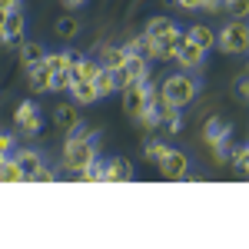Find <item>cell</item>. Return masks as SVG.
Here are the masks:
<instances>
[{"label":"cell","instance_id":"13","mask_svg":"<svg viewBox=\"0 0 249 249\" xmlns=\"http://www.w3.org/2000/svg\"><path fill=\"white\" fill-rule=\"evenodd\" d=\"M50 77H53V73L43 67V60H40L37 67H27V83H30L34 93H47V90H50Z\"/></svg>","mask_w":249,"mask_h":249},{"label":"cell","instance_id":"2","mask_svg":"<svg viewBox=\"0 0 249 249\" xmlns=\"http://www.w3.org/2000/svg\"><path fill=\"white\" fill-rule=\"evenodd\" d=\"M96 160V136H87V140H67L63 146V166L70 173H80L87 163Z\"/></svg>","mask_w":249,"mask_h":249},{"label":"cell","instance_id":"1","mask_svg":"<svg viewBox=\"0 0 249 249\" xmlns=\"http://www.w3.org/2000/svg\"><path fill=\"white\" fill-rule=\"evenodd\" d=\"M196 93H199V87H196V80L190 77V73H173V77L163 80V87H160V96L166 100V103H173V107H186V103H193L196 100Z\"/></svg>","mask_w":249,"mask_h":249},{"label":"cell","instance_id":"10","mask_svg":"<svg viewBox=\"0 0 249 249\" xmlns=\"http://www.w3.org/2000/svg\"><path fill=\"white\" fill-rule=\"evenodd\" d=\"M123 70L133 77V83H143V80H150V60L143 57V53H130L126 50V57H123Z\"/></svg>","mask_w":249,"mask_h":249},{"label":"cell","instance_id":"26","mask_svg":"<svg viewBox=\"0 0 249 249\" xmlns=\"http://www.w3.org/2000/svg\"><path fill=\"white\" fill-rule=\"evenodd\" d=\"M70 83H73L70 70H57V73L50 77V90H53V93H67V90H70Z\"/></svg>","mask_w":249,"mask_h":249},{"label":"cell","instance_id":"16","mask_svg":"<svg viewBox=\"0 0 249 249\" xmlns=\"http://www.w3.org/2000/svg\"><path fill=\"white\" fill-rule=\"evenodd\" d=\"M96 70H100V63H96V60L77 57V60H73V67H70V77H73V80H93Z\"/></svg>","mask_w":249,"mask_h":249},{"label":"cell","instance_id":"30","mask_svg":"<svg viewBox=\"0 0 249 249\" xmlns=\"http://www.w3.org/2000/svg\"><path fill=\"white\" fill-rule=\"evenodd\" d=\"M170 3H176L179 10H203V0H170Z\"/></svg>","mask_w":249,"mask_h":249},{"label":"cell","instance_id":"23","mask_svg":"<svg viewBox=\"0 0 249 249\" xmlns=\"http://www.w3.org/2000/svg\"><path fill=\"white\" fill-rule=\"evenodd\" d=\"M0 183H23V173H20L14 156H7V160L0 163Z\"/></svg>","mask_w":249,"mask_h":249},{"label":"cell","instance_id":"14","mask_svg":"<svg viewBox=\"0 0 249 249\" xmlns=\"http://www.w3.org/2000/svg\"><path fill=\"white\" fill-rule=\"evenodd\" d=\"M70 96L77 100L80 107H87V103L100 100V93H96V87H93V80H73V83H70Z\"/></svg>","mask_w":249,"mask_h":249},{"label":"cell","instance_id":"3","mask_svg":"<svg viewBox=\"0 0 249 249\" xmlns=\"http://www.w3.org/2000/svg\"><path fill=\"white\" fill-rule=\"evenodd\" d=\"M216 47L223 53H246L249 47V30H246V20H230L219 34H216Z\"/></svg>","mask_w":249,"mask_h":249},{"label":"cell","instance_id":"11","mask_svg":"<svg viewBox=\"0 0 249 249\" xmlns=\"http://www.w3.org/2000/svg\"><path fill=\"white\" fill-rule=\"evenodd\" d=\"M133 179V163L130 160H123V156H116L107 163V179L103 183H130Z\"/></svg>","mask_w":249,"mask_h":249},{"label":"cell","instance_id":"24","mask_svg":"<svg viewBox=\"0 0 249 249\" xmlns=\"http://www.w3.org/2000/svg\"><path fill=\"white\" fill-rule=\"evenodd\" d=\"M80 34V20L77 17H60V23H57V37L60 40H73Z\"/></svg>","mask_w":249,"mask_h":249},{"label":"cell","instance_id":"33","mask_svg":"<svg viewBox=\"0 0 249 249\" xmlns=\"http://www.w3.org/2000/svg\"><path fill=\"white\" fill-rule=\"evenodd\" d=\"M236 93L243 96V100L249 96V80H246V77H239V83H236Z\"/></svg>","mask_w":249,"mask_h":249},{"label":"cell","instance_id":"36","mask_svg":"<svg viewBox=\"0 0 249 249\" xmlns=\"http://www.w3.org/2000/svg\"><path fill=\"white\" fill-rule=\"evenodd\" d=\"M3 17H7V14H3V10H0V27H3Z\"/></svg>","mask_w":249,"mask_h":249},{"label":"cell","instance_id":"9","mask_svg":"<svg viewBox=\"0 0 249 249\" xmlns=\"http://www.w3.org/2000/svg\"><path fill=\"white\" fill-rule=\"evenodd\" d=\"M146 83H150V80L133 83V87L123 90V110H126V116H133V120H136V113L146 107Z\"/></svg>","mask_w":249,"mask_h":249},{"label":"cell","instance_id":"29","mask_svg":"<svg viewBox=\"0 0 249 249\" xmlns=\"http://www.w3.org/2000/svg\"><path fill=\"white\" fill-rule=\"evenodd\" d=\"M232 163H236V170H239V176H246V163H249V153H246V146H239V150L232 153Z\"/></svg>","mask_w":249,"mask_h":249},{"label":"cell","instance_id":"28","mask_svg":"<svg viewBox=\"0 0 249 249\" xmlns=\"http://www.w3.org/2000/svg\"><path fill=\"white\" fill-rule=\"evenodd\" d=\"M166 150H170L166 143H146V150H143V153H146V160H153V163H160V160L166 156Z\"/></svg>","mask_w":249,"mask_h":249},{"label":"cell","instance_id":"12","mask_svg":"<svg viewBox=\"0 0 249 249\" xmlns=\"http://www.w3.org/2000/svg\"><path fill=\"white\" fill-rule=\"evenodd\" d=\"M14 160H17L20 173H23V183H30V179H34V176L40 173V166H43V160H40L37 150H20Z\"/></svg>","mask_w":249,"mask_h":249},{"label":"cell","instance_id":"6","mask_svg":"<svg viewBox=\"0 0 249 249\" xmlns=\"http://www.w3.org/2000/svg\"><path fill=\"white\" fill-rule=\"evenodd\" d=\"M156 166H160V176H166V179H186V173H190V156L179 153V150H166V156H163Z\"/></svg>","mask_w":249,"mask_h":249},{"label":"cell","instance_id":"19","mask_svg":"<svg viewBox=\"0 0 249 249\" xmlns=\"http://www.w3.org/2000/svg\"><path fill=\"white\" fill-rule=\"evenodd\" d=\"M73 60H77V53H43V67L50 73H57V70H70Z\"/></svg>","mask_w":249,"mask_h":249},{"label":"cell","instance_id":"21","mask_svg":"<svg viewBox=\"0 0 249 249\" xmlns=\"http://www.w3.org/2000/svg\"><path fill=\"white\" fill-rule=\"evenodd\" d=\"M123 57H126L123 47H103V50H100V67L116 70V67H123Z\"/></svg>","mask_w":249,"mask_h":249},{"label":"cell","instance_id":"27","mask_svg":"<svg viewBox=\"0 0 249 249\" xmlns=\"http://www.w3.org/2000/svg\"><path fill=\"white\" fill-rule=\"evenodd\" d=\"M223 10L230 14V17H246L249 14V0H223Z\"/></svg>","mask_w":249,"mask_h":249},{"label":"cell","instance_id":"17","mask_svg":"<svg viewBox=\"0 0 249 249\" xmlns=\"http://www.w3.org/2000/svg\"><path fill=\"white\" fill-rule=\"evenodd\" d=\"M53 120H57L60 130H73V126L80 123V113H77V107H70V103H60L57 110H53Z\"/></svg>","mask_w":249,"mask_h":249},{"label":"cell","instance_id":"34","mask_svg":"<svg viewBox=\"0 0 249 249\" xmlns=\"http://www.w3.org/2000/svg\"><path fill=\"white\" fill-rule=\"evenodd\" d=\"M0 10L10 14V10H20V0H0Z\"/></svg>","mask_w":249,"mask_h":249},{"label":"cell","instance_id":"25","mask_svg":"<svg viewBox=\"0 0 249 249\" xmlns=\"http://www.w3.org/2000/svg\"><path fill=\"white\" fill-rule=\"evenodd\" d=\"M176 23H173L170 17H150V23H146V37H160V34H166V30H173Z\"/></svg>","mask_w":249,"mask_h":249},{"label":"cell","instance_id":"32","mask_svg":"<svg viewBox=\"0 0 249 249\" xmlns=\"http://www.w3.org/2000/svg\"><path fill=\"white\" fill-rule=\"evenodd\" d=\"M10 146H14V136H10V133H0V153L7 156V150H10Z\"/></svg>","mask_w":249,"mask_h":249},{"label":"cell","instance_id":"7","mask_svg":"<svg viewBox=\"0 0 249 249\" xmlns=\"http://www.w3.org/2000/svg\"><path fill=\"white\" fill-rule=\"evenodd\" d=\"M206 143L216 150V160L223 163V160H226V143H230V123L210 120V126H206Z\"/></svg>","mask_w":249,"mask_h":249},{"label":"cell","instance_id":"4","mask_svg":"<svg viewBox=\"0 0 249 249\" xmlns=\"http://www.w3.org/2000/svg\"><path fill=\"white\" fill-rule=\"evenodd\" d=\"M14 123L23 136H37L40 126H43V116H40V107L34 100H23L17 110H14Z\"/></svg>","mask_w":249,"mask_h":249},{"label":"cell","instance_id":"8","mask_svg":"<svg viewBox=\"0 0 249 249\" xmlns=\"http://www.w3.org/2000/svg\"><path fill=\"white\" fill-rule=\"evenodd\" d=\"M23 27H27V20L20 17V10H10V14L3 17V27H0L3 47H17L20 40H23Z\"/></svg>","mask_w":249,"mask_h":249},{"label":"cell","instance_id":"35","mask_svg":"<svg viewBox=\"0 0 249 249\" xmlns=\"http://www.w3.org/2000/svg\"><path fill=\"white\" fill-rule=\"evenodd\" d=\"M63 3H67L70 10H77V7H83V3H87V0H63Z\"/></svg>","mask_w":249,"mask_h":249},{"label":"cell","instance_id":"15","mask_svg":"<svg viewBox=\"0 0 249 249\" xmlns=\"http://www.w3.org/2000/svg\"><path fill=\"white\" fill-rule=\"evenodd\" d=\"M40 60H43V47L34 43V40H20V63H23V70L27 67H37Z\"/></svg>","mask_w":249,"mask_h":249},{"label":"cell","instance_id":"22","mask_svg":"<svg viewBox=\"0 0 249 249\" xmlns=\"http://www.w3.org/2000/svg\"><path fill=\"white\" fill-rule=\"evenodd\" d=\"M80 179H83V183H103V179H107V163H100V160L87 163V166L80 170Z\"/></svg>","mask_w":249,"mask_h":249},{"label":"cell","instance_id":"20","mask_svg":"<svg viewBox=\"0 0 249 249\" xmlns=\"http://www.w3.org/2000/svg\"><path fill=\"white\" fill-rule=\"evenodd\" d=\"M93 87L100 96H113L116 93V83H113V70H107V67H100L93 77Z\"/></svg>","mask_w":249,"mask_h":249},{"label":"cell","instance_id":"31","mask_svg":"<svg viewBox=\"0 0 249 249\" xmlns=\"http://www.w3.org/2000/svg\"><path fill=\"white\" fill-rule=\"evenodd\" d=\"M53 179H57V176H53V173L47 170V166H40V173L34 176V183H53Z\"/></svg>","mask_w":249,"mask_h":249},{"label":"cell","instance_id":"5","mask_svg":"<svg viewBox=\"0 0 249 249\" xmlns=\"http://www.w3.org/2000/svg\"><path fill=\"white\" fill-rule=\"evenodd\" d=\"M173 60H176L183 70H199V67H203V60H206V50H203L199 43H193V40L183 34V40H179V47H176Z\"/></svg>","mask_w":249,"mask_h":249},{"label":"cell","instance_id":"18","mask_svg":"<svg viewBox=\"0 0 249 249\" xmlns=\"http://www.w3.org/2000/svg\"><path fill=\"white\" fill-rule=\"evenodd\" d=\"M186 37L193 40V43H199L203 50H210V47H216V34H213L206 23H196V27H190L186 30Z\"/></svg>","mask_w":249,"mask_h":249}]
</instances>
